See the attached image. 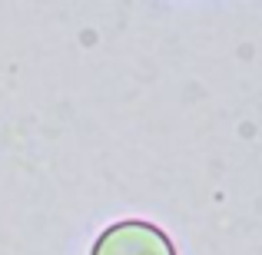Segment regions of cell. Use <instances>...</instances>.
<instances>
[{"label":"cell","mask_w":262,"mask_h":255,"mask_svg":"<svg viewBox=\"0 0 262 255\" xmlns=\"http://www.w3.org/2000/svg\"><path fill=\"white\" fill-rule=\"evenodd\" d=\"M90 255H176V245L146 219H123L100 232Z\"/></svg>","instance_id":"cell-1"}]
</instances>
